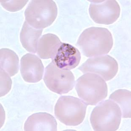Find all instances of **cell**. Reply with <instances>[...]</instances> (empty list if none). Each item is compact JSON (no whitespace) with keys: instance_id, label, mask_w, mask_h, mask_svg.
Segmentation results:
<instances>
[{"instance_id":"7a4b0ae2","label":"cell","mask_w":131,"mask_h":131,"mask_svg":"<svg viewBox=\"0 0 131 131\" xmlns=\"http://www.w3.org/2000/svg\"><path fill=\"white\" fill-rule=\"evenodd\" d=\"M75 89L78 95L87 105H96L107 96V83L94 73H85L77 80Z\"/></svg>"},{"instance_id":"6da1fadb","label":"cell","mask_w":131,"mask_h":131,"mask_svg":"<svg viewBox=\"0 0 131 131\" xmlns=\"http://www.w3.org/2000/svg\"><path fill=\"white\" fill-rule=\"evenodd\" d=\"M113 44L111 32L107 28L92 27L83 32L77 43L83 55L97 57L108 53Z\"/></svg>"},{"instance_id":"277c9868","label":"cell","mask_w":131,"mask_h":131,"mask_svg":"<svg viewBox=\"0 0 131 131\" xmlns=\"http://www.w3.org/2000/svg\"><path fill=\"white\" fill-rule=\"evenodd\" d=\"M58 8L52 0H34L25 12L26 21L31 26L43 29L52 24L56 19Z\"/></svg>"},{"instance_id":"ba28073f","label":"cell","mask_w":131,"mask_h":131,"mask_svg":"<svg viewBox=\"0 0 131 131\" xmlns=\"http://www.w3.org/2000/svg\"><path fill=\"white\" fill-rule=\"evenodd\" d=\"M120 7L115 0L92 1L89 8L91 19L100 24H112L119 18Z\"/></svg>"},{"instance_id":"8fae6325","label":"cell","mask_w":131,"mask_h":131,"mask_svg":"<svg viewBox=\"0 0 131 131\" xmlns=\"http://www.w3.org/2000/svg\"><path fill=\"white\" fill-rule=\"evenodd\" d=\"M26 131H56L57 123L52 115L47 113H38L29 116L24 124Z\"/></svg>"},{"instance_id":"5bb4252c","label":"cell","mask_w":131,"mask_h":131,"mask_svg":"<svg viewBox=\"0 0 131 131\" xmlns=\"http://www.w3.org/2000/svg\"><path fill=\"white\" fill-rule=\"evenodd\" d=\"M1 69H3L12 77L18 72L19 58L16 53L7 48H2L0 50Z\"/></svg>"},{"instance_id":"9a60e30c","label":"cell","mask_w":131,"mask_h":131,"mask_svg":"<svg viewBox=\"0 0 131 131\" xmlns=\"http://www.w3.org/2000/svg\"><path fill=\"white\" fill-rule=\"evenodd\" d=\"M131 91L126 89H118L110 96L109 99L119 105L124 118H131Z\"/></svg>"},{"instance_id":"9c48e42d","label":"cell","mask_w":131,"mask_h":131,"mask_svg":"<svg viewBox=\"0 0 131 131\" xmlns=\"http://www.w3.org/2000/svg\"><path fill=\"white\" fill-rule=\"evenodd\" d=\"M20 72L24 80L27 83H36L43 78L44 67L42 61L35 55L27 53L20 60Z\"/></svg>"},{"instance_id":"30bf717a","label":"cell","mask_w":131,"mask_h":131,"mask_svg":"<svg viewBox=\"0 0 131 131\" xmlns=\"http://www.w3.org/2000/svg\"><path fill=\"white\" fill-rule=\"evenodd\" d=\"M79 50L70 44L62 43L52 62L61 69L70 70L77 67L80 62Z\"/></svg>"},{"instance_id":"4fadbf2b","label":"cell","mask_w":131,"mask_h":131,"mask_svg":"<svg viewBox=\"0 0 131 131\" xmlns=\"http://www.w3.org/2000/svg\"><path fill=\"white\" fill-rule=\"evenodd\" d=\"M43 29L35 28L25 21L20 33V40L23 46L29 52L36 53L39 38Z\"/></svg>"},{"instance_id":"3957f363","label":"cell","mask_w":131,"mask_h":131,"mask_svg":"<svg viewBox=\"0 0 131 131\" xmlns=\"http://www.w3.org/2000/svg\"><path fill=\"white\" fill-rule=\"evenodd\" d=\"M122 117L118 105L111 100H107L94 108L90 122L94 131H116L119 128Z\"/></svg>"},{"instance_id":"52a82bcc","label":"cell","mask_w":131,"mask_h":131,"mask_svg":"<svg viewBox=\"0 0 131 131\" xmlns=\"http://www.w3.org/2000/svg\"><path fill=\"white\" fill-rule=\"evenodd\" d=\"M83 73H93L98 74L105 81L111 80L118 72L117 61L109 55L89 58L79 68Z\"/></svg>"},{"instance_id":"7c38bea8","label":"cell","mask_w":131,"mask_h":131,"mask_svg":"<svg viewBox=\"0 0 131 131\" xmlns=\"http://www.w3.org/2000/svg\"><path fill=\"white\" fill-rule=\"evenodd\" d=\"M62 42L56 35L47 34L39 39L37 47V54L40 58L48 59L53 58Z\"/></svg>"},{"instance_id":"2e32d148","label":"cell","mask_w":131,"mask_h":131,"mask_svg":"<svg viewBox=\"0 0 131 131\" xmlns=\"http://www.w3.org/2000/svg\"><path fill=\"white\" fill-rule=\"evenodd\" d=\"M28 1H6L1 0V4L3 7L10 12H16L23 9Z\"/></svg>"},{"instance_id":"e0dca14e","label":"cell","mask_w":131,"mask_h":131,"mask_svg":"<svg viewBox=\"0 0 131 131\" xmlns=\"http://www.w3.org/2000/svg\"><path fill=\"white\" fill-rule=\"evenodd\" d=\"M12 81L9 74L1 69V97L6 95L11 90Z\"/></svg>"},{"instance_id":"8992f818","label":"cell","mask_w":131,"mask_h":131,"mask_svg":"<svg viewBox=\"0 0 131 131\" xmlns=\"http://www.w3.org/2000/svg\"><path fill=\"white\" fill-rule=\"evenodd\" d=\"M44 81L51 91L59 94L69 92L75 83L74 76L70 71L61 69L52 62L45 69Z\"/></svg>"},{"instance_id":"5b68a950","label":"cell","mask_w":131,"mask_h":131,"mask_svg":"<svg viewBox=\"0 0 131 131\" xmlns=\"http://www.w3.org/2000/svg\"><path fill=\"white\" fill-rule=\"evenodd\" d=\"M87 105L82 100L72 96H61L55 107L56 118L65 125L76 126L85 118Z\"/></svg>"}]
</instances>
